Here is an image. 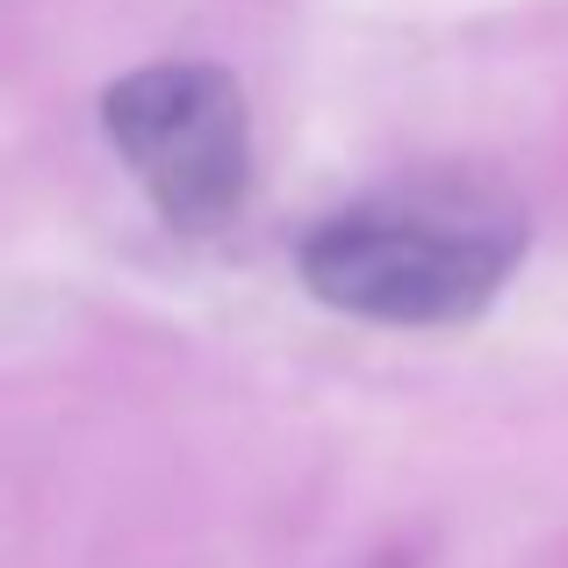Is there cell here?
<instances>
[{
  "label": "cell",
  "instance_id": "obj_1",
  "mask_svg": "<svg viewBox=\"0 0 568 568\" xmlns=\"http://www.w3.org/2000/svg\"><path fill=\"white\" fill-rule=\"evenodd\" d=\"M526 260V216L468 181H425L324 216L295 252V274L324 310L403 332L475 324Z\"/></svg>",
  "mask_w": 568,
  "mask_h": 568
},
{
  "label": "cell",
  "instance_id": "obj_2",
  "mask_svg": "<svg viewBox=\"0 0 568 568\" xmlns=\"http://www.w3.org/2000/svg\"><path fill=\"white\" fill-rule=\"evenodd\" d=\"M101 130L173 231L209 237L245 209L252 115H245V87L223 65L130 72L101 94Z\"/></svg>",
  "mask_w": 568,
  "mask_h": 568
}]
</instances>
